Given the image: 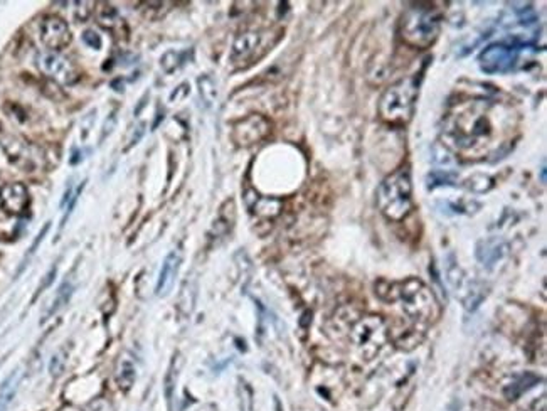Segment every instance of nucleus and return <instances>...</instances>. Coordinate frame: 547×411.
Returning a JSON list of instances; mask_svg holds the SVG:
<instances>
[{
    "mask_svg": "<svg viewBox=\"0 0 547 411\" xmlns=\"http://www.w3.org/2000/svg\"><path fill=\"white\" fill-rule=\"evenodd\" d=\"M494 103L488 100H471L460 103L446 119V137L458 150H473L478 145H485L492 138V123L488 112Z\"/></svg>",
    "mask_w": 547,
    "mask_h": 411,
    "instance_id": "f257e3e1",
    "label": "nucleus"
},
{
    "mask_svg": "<svg viewBox=\"0 0 547 411\" xmlns=\"http://www.w3.org/2000/svg\"><path fill=\"white\" fill-rule=\"evenodd\" d=\"M441 14L433 4H411L399 20L403 43L416 49H428L440 36Z\"/></svg>",
    "mask_w": 547,
    "mask_h": 411,
    "instance_id": "f03ea898",
    "label": "nucleus"
},
{
    "mask_svg": "<svg viewBox=\"0 0 547 411\" xmlns=\"http://www.w3.org/2000/svg\"><path fill=\"white\" fill-rule=\"evenodd\" d=\"M379 211L389 221L406 220L412 211V184L410 167L403 166L387 175L377 189Z\"/></svg>",
    "mask_w": 547,
    "mask_h": 411,
    "instance_id": "7ed1b4c3",
    "label": "nucleus"
},
{
    "mask_svg": "<svg viewBox=\"0 0 547 411\" xmlns=\"http://www.w3.org/2000/svg\"><path fill=\"white\" fill-rule=\"evenodd\" d=\"M384 300H399L404 312L419 322H431L438 317V302L433 292L418 278H407L389 285Z\"/></svg>",
    "mask_w": 547,
    "mask_h": 411,
    "instance_id": "20e7f679",
    "label": "nucleus"
},
{
    "mask_svg": "<svg viewBox=\"0 0 547 411\" xmlns=\"http://www.w3.org/2000/svg\"><path fill=\"white\" fill-rule=\"evenodd\" d=\"M419 83L418 76L404 78L391 85L379 100V116L389 125H406L414 113L416 98H418Z\"/></svg>",
    "mask_w": 547,
    "mask_h": 411,
    "instance_id": "39448f33",
    "label": "nucleus"
},
{
    "mask_svg": "<svg viewBox=\"0 0 547 411\" xmlns=\"http://www.w3.org/2000/svg\"><path fill=\"white\" fill-rule=\"evenodd\" d=\"M351 339L359 349L362 358L374 359L387 342V327L382 317H360L351 329Z\"/></svg>",
    "mask_w": 547,
    "mask_h": 411,
    "instance_id": "423d86ee",
    "label": "nucleus"
},
{
    "mask_svg": "<svg viewBox=\"0 0 547 411\" xmlns=\"http://www.w3.org/2000/svg\"><path fill=\"white\" fill-rule=\"evenodd\" d=\"M519 44L495 43L487 46L478 56L480 69L487 74H504L513 69L519 60Z\"/></svg>",
    "mask_w": 547,
    "mask_h": 411,
    "instance_id": "0eeeda50",
    "label": "nucleus"
},
{
    "mask_svg": "<svg viewBox=\"0 0 547 411\" xmlns=\"http://www.w3.org/2000/svg\"><path fill=\"white\" fill-rule=\"evenodd\" d=\"M37 68L44 76H48L59 85H73L78 79V71L65 54L59 51H42L37 54Z\"/></svg>",
    "mask_w": 547,
    "mask_h": 411,
    "instance_id": "6e6552de",
    "label": "nucleus"
},
{
    "mask_svg": "<svg viewBox=\"0 0 547 411\" xmlns=\"http://www.w3.org/2000/svg\"><path fill=\"white\" fill-rule=\"evenodd\" d=\"M271 132V123L263 115H250L246 119L236 121L233 127V140L239 147H251Z\"/></svg>",
    "mask_w": 547,
    "mask_h": 411,
    "instance_id": "1a4fd4ad",
    "label": "nucleus"
},
{
    "mask_svg": "<svg viewBox=\"0 0 547 411\" xmlns=\"http://www.w3.org/2000/svg\"><path fill=\"white\" fill-rule=\"evenodd\" d=\"M263 34L261 32H244L236 37L231 51V61L234 65L248 66L263 56Z\"/></svg>",
    "mask_w": 547,
    "mask_h": 411,
    "instance_id": "9d476101",
    "label": "nucleus"
},
{
    "mask_svg": "<svg viewBox=\"0 0 547 411\" xmlns=\"http://www.w3.org/2000/svg\"><path fill=\"white\" fill-rule=\"evenodd\" d=\"M41 39L49 51H59L71 43L69 26L58 15H48L41 22Z\"/></svg>",
    "mask_w": 547,
    "mask_h": 411,
    "instance_id": "9b49d317",
    "label": "nucleus"
},
{
    "mask_svg": "<svg viewBox=\"0 0 547 411\" xmlns=\"http://www.w3.org/2000/svg\"><path fill=\"white\" fill-rule=\"evenodd\" d=\"M31 197L22 182H8L0 189V206L8 215H22L29 208Z\"/></svg>",
    "mask_w": 547,
    "mask_h": 411,
    "instance_id": "f8f14e48",
    "label": "nucleus"
},
{
    "mask_svg": "<svg viewBox=\"0 0 547 411\" xmlns=\"http://www.w3.org/2000/svg\"><path fill=\"white\" fill-rule=\"evenodd\" d=\"M180 263H182V255H180L179 250L170 251L167 255V258L163 260L162 270H160L158 280H157V287H155V292H157L158 297L167 295L170 292L172 285L175 282V276L179 274Z\"/></svg>",
    "mask_w": 547,
    "mask_h": 411,
    "instance_id": "ddd939ff",
    "label": "nucleus"
},
{
    "mask_svg": "<svg viewBox=\"0 0 547 411\" xmlns=\"http://www.w3.org/2000/svg\"><path fill=\"white\" fill-rule=\"evenodd\" d=\"M244 199H246L250 211L255 213L256 216L275 217L281 211V201L273 199V197H261L255 191H248Z\"/></svg>",
    "mask_w": 547,
    "mask_h": 411,
    "instance_id": "4468645a",
    "label": "nucleus"
},
{
    "mask_svg": "<svg viewBox=\"0 0 547 411\" xmlns=\"http://www.w3.org/2000/svg\"><path fill=\"white\" fill-rule=\"evenodd\" d=\"M505 253H507V245L500 240L482 241L477 250L478 260L487 267H494L495 263H499V260H502Z\"/></svg>",
    "mask_w": 547,
    "mask_h": 411,
    "instance_id": "2eb2a0df",
    "label": "nucleus"
},
{
    "mask_svg": "<svg viewBox=\"0 0 547 411\" xmlns=\"http://www.w3.org/2000/svg\"><path fill=\"white\" fill-rule=\"evenodd\" d=\"M539 381H541V377L532 375V372H527V375L520 376L519 379H515L513 383H511L507 386V388L504 389L505 398H507L508 401L519 400L522 394H524L525 391H529L530 388H534V386H536Z\"/></svg>",
    "mask_w": 547,
    "mask_h": 411,
    "instance_id": "dca6fc26",
    "label": "nucleus"
},
{
    "mask_svg": "<svg viewBox=\"0 0 547 411\" xmlns=\"http://www.w3.org/2000/svg\"><path fill=\"white\" fill-rule=\"evenodd\" d=\"M116 383L123 391H128L135 383V366L130 359H121L118 364Z\"/></svg>",
    "mask_w": 547,
    "mask_h": 411,
    "instance_id": "f3484780",
    "label": "nucleus"
},
{
    "mask_svg": "<svg viewBox=\"0 0 547 411\" xmlns=\"http://www.w3.org/2000/svg\"><path fill=\"white\" fill-rule=\"evenodd\" d=\"M180 368H182V358H180V354H175L174 359H172V363H170V368H168L167 376H166V396H167L168 403H170L172 398H174L175 384H177V379H179V375H180Z\"/></svg>",
    "mask_w": 547,
    "mask_h": 411,
    "instance_id": "a211bd4d",
    "label": "nucleus"
},
{
    "mask_svg": "<svg viewBox=\"0 0 547 411\" xmlns=\"http://www.w3.org/2000/svg\"><path fill=\"white\" fill-rule=\"evenodd\" d=\"M71 295H73V285H71L69 282H65L61 285V288L58 290V295H56V299H54L53 305H50V309L48 310V312H46V316L42 317V322L48 321V318L50 316H54V314H56L58 310L62 307V305H66L67 302H69Z\"/></svg>",
    "mask_w": 547,
    "mask_h": 411,
    "instance_id": "6ab92c4d",
    "label": "nucleus"
},
{
    "mask_svg": "<svg viewBox=\"0 0 547 411\" xmlns=\"http://www.w3.org/2000/svg\"><path fill=\"white\" fill-rule=\"evenodd\" d=\"M197 85H199V93L201 98L204 100L205 105H212L217 98V88H216V81L212 78L204 74L197 79Z\"/></svg>",
    "mask_w": 547,
    "mask_h": 411,
    "instance_id": "aec40b11",
    "label": "nucleus"
},
{
    "mask_svg": "<svg viewBox=\"0 0 547 411\" xmlns=\"http://www.w3.org/2000/svg\"><path fill=\"white\" fill-rule=\"evenodd\" d=\"M120 15H118L116 7L109 6V4H101L98 9V22L101 27L104 29H113L116 27Z\"/></svg>",
    "mask_w": 547,
    "mask_h": 411,
    "instance_id": "412c9836",
    "label": "nucleus"
},
{
    "mask_svg": "<svg viewBox=\"0 0 547 411\" xmlns=\"http://www.w3.org/2000/svg\"><path fill=\"white\" fill-rule=\"evenodd\" d=\"M17 389V372H14L8 379L4 383L2 389H0V411H6L7 406L11 405V401L14 400V394Z\"/></svg>",
    "mask_w": 547,
    "mask_h": 411,
    "instance_id": "4be33fe9",
    "label": "nucleus"
},
{
    "mask_svg": "<svg viewBox=\"0 0 547 411\" xmlns=\"http://www.w3.org/2000/svg\"><path fill=\"white\" fill-rule=\"evenodd\" d=\"M184 54L182 53H177V51H167L166 54H163L162 58H160V66H162V69L166 71V73H174V71H177L180 68V66L184 65Z\"/></svg>",
    "mask_w": 547,
    "mask_h": 411,
    "instance_id": "5701e85b",
    "label": "nucleus"
},
{
    "mask_svg": "<svg viewBox=\"0 0 547 411\" xmlns=\"http://www.w3.org/2000/svg\"><path fill=\"white\" fill-rule=\"evenodd\" d=\"M238 396H239V408L241 411H252V389L246 381L239 379L238 386Z\"/></svg>",
    "mask_w": 547,
    "mask_h": 411,
    "instance_id": "b1692460",
    "label": "nucleus"
},
{
    "mask_svg": "<svg viewBox=\"0 0 547 411\" xmlns=\"http://www.w3.org/2000/svg\"><path fill=\"white\" fill-rule=\"evenodd\" d=\"M483 295H485V292H483L482 285L475 283L473 288H471V292L468 293V297L465 299V307L468 310H475L480 305V302H482Z\"/></svg>",
    "mask_w": 547,
    "mask_h": 411,
    "instance_id": "393cba45",
    "label": "nucleus"
},
{
    "mask_svg": "<svg viewBox=\"0 0 547 411\" xmlns=\"http://www.w3.org/2000/svg\"><path fill=\"white\" fill-rule=\"evenodd\" d=\"M93 6L95 2H76L74 4V18L79 20V22H86L90 19L91 12H93Z\"/></svg>",
    "mask_w": 547,
    "mask_h": 411,
    "instance_id": "a878e982",
    "label": "nucleus"
},
{
    "mask_svg": "<svg viewBox=\"0 0 547 411\" xmlns=\"http://www.w3.org/2000/svg\"><path fill=\"white\" fill-rule=\"evenodd\" d=\"M83 43L86 46H90L93 49H100L101 48V37L100 34H96L95 31H84L83 32Z\"/></svg>",
    "mask_w": 547,
    "mask_h": 411,
    "instance_id": "bb28decb",
    "label": "nucleus"
},
{
    "mask_svg": "<svg viewBox=\"0 0 547 411\" xmlns=\"http://www.w3.org/2000/svg\"><path fill=\"white\" fill-rule=\"evenodd\" d=\"M90 410L91 411H115V406H113V403L107 400V398H98V400H93L90 403Z\"/></svg>",
    "mask_w": 547,
    "mask_h": 411,
    "instance_id": "cd10ccee",
    "label": "nucleus"
},
{
    "mask_svg": "<svg viewBox=\"0 0 547 411\" xmlns=\"http://www.w3.org/2000/svg\"><path fill=\"white\" fill-rule=\"evenodd\" d=\"M65 369V361L61 359V354H56L50 361V371H53L54 376L61 375V371Z\"/></svg>",
    "mask_w": 547,
    "mask_h": 411,
    "instance_id": "c85d7f7f",
    "label": "nucleus"
},
{
    "mask_svg": "<svg viewBox=\"0 0 547 411\" xmlns=\"http://www.w3.org/2000/svg\"><path fill=\"white\" fill-rule=\"evenodd\" d=\"M527 411H547V400H546V394H542L541 398H537V400L534 401L532 405L529 406Z\"/></svg>",
    "mask_w": 547,
    "mask_h": 411,
    "instance_id": "c756f323",
    "label": "nucleus"
},
{
    "mask_svg": "<svg viewBox=\"0 0 547 411\" xmlns=\"http://www.w3.org/2000/svg\"><path fill=\"white\" fill-rule=\"evenodd\" d=\"M54 275H56V267H53V270H50V271H49V274H48V275H46V282H44V283H42V285H41V287H39V292H37V295H39V293H41L42 290H44V288H46V287H48V285H50V283H53V280H54Z\"/></svg>",
    "mask_w": 547,
    "mask_h": 411,
    "instance_id": "7c9ffc66",
    "label": "nucleus"
},
{
    "mask_svg": "<svg viewBox=\"0 0 547 411\" xmlns=\"http://www.w3.org/2000/svg\"><path fill=\"white\" fill-rule=\"evenodd\" d=\"M73 194H74L73 186H67L66 192H65V197H62V201H61V208H66V206L69 204V201L73 199Z\"/></svg>",
    "mask_w": 547,
    "mask_h": 411,
    "instance_id": "2f4dec72",
    "label": "nucleus"
},
{
    "mask_svg": "<svg viewBox=\"0 0 547 411\" xmlns=\"http://www.w3.org/2000/svg\"><path fill=\"white\" fill-rule=\"evenodd\" d=\"M458 410H460V403H458L457 400L450 403V405H448V408H446V411H458Z\"/></svg>",
    "mask_w": 547,
    "mask_h": 411,
    "instance_id": "473e14b6",
    "label": "nucleus"
}]
</instances>
